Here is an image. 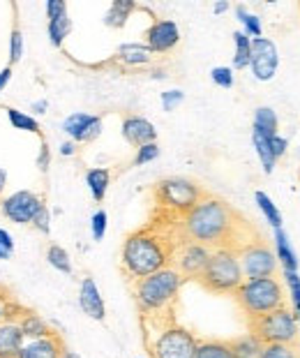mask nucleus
I'll return each instance as SVG.
<instances>
[{"label":"nucleus","mask_w":300,"mask_h":358,"mask_svg":"<svg viewBox=\"0 0 300 358\" xmlns=\"http://www.w3.org/2000/svg\"><path fill=\"white\" fill-rule=\"evenodd\" d=\"M259 231L241 210L215 194H208L180 217V238L201 243L210 250H243L259 238Z\"/></svg>","instance_id":"f257e3e1"},{"label":"nucleus","mask_w":300,"mask_h":358,"mask_svg":"<svg viewBox=\"0 0 300 358\" xmlns=\"http://www.w3.org/2000/svg\"><path fill=\"white\" fill-rule=\"evenodd\" d=\"M180 243V217L155 213L148 224L127 234L120 252L122 273L134 282L169 268L173 266V255Z\"/></svg>","instance_id":"f03ea898"},{"label":"nucleus","mask_w":300,"mask_h":358,"mask_svg":"<svg viewBox=\"0 0 300 358\" xmlns=\"http://www.w3.org/2000/svg\"><path fill=\"white\" fill-rule=\"evenodd\" d=\"M143 345L150 358H194L199 338L176 322V312L141 317Z\"/></svg>","instance_id":"7ed1b4c3"},{"label":"nucleus","mask_w":300,"mask_h":358,"mask_svg":"<svg viewBox=\"0 0 300 358\" xmlns=\"http://www.w3.org/2000/svg\"><path fill=\"white\" fill-rule=\"evenodd\" d=\"M185 278L173 266L152 273L148 278L132 282V296L136 303L138 315H164V312H176L180 289Z\"/></svg>","instance_id":"20e7f679"},{"label":"nucleus","mask_w":300,"mask_h":358,"mask_svg":"<svg viewBox=\"0 0 300 358\" xmlns=\"http://www.w3.org/2000/svg\"><path fill=\"white\" fill-rule=\"evenodd\" d=\"M236 306L248 319H257L261 315H268L273 310L287 308V292H284L280 278H257V280H243V285L234 294Z\"/></svg>","instance_id":"39448f33"},{"label":"nucleus","mask_w":300,"mask_h":358,"mask_svg":"<svg viewBox=\"0 0 300 358\" xmlns=\"http://www.w3.org/2000/svg\"><path fill=\"white\" fill-rule=\"evenodd\" d=\"M206 196V189L197 185L194 180L171 176L159 180L152 187V199H155V213H164L171 217H183L194 208Z\"/></svg>","instance_id":"423d86ee"},{"label":"nucleus","mask_w":300,"mask_h":358,"mask_svg":"<svg viewBox=\"0 0 300 358\" xmlns=\"http://www.w3.org/2000/svg\"><path fill=\"white\" fill-rule=\"evenodd\" d=\"M243 280H245V275H243L238 252L236 250H227V248L213 250L203 273L197 278V282L206 289V292L217 294V296H227V294L231 296L243 285Z\"/></svg>","instance_id":"0eeeda50"},{"label":"nucleus","mask_w":300,"mask_h":358,"mask_svg":"<svg viewBox=\"0 0 300 358\" xmlns=\"http://www.w3.org/2000/svg\"><path fill=\"white\" fill-rule=\"evenodd\" d=\"M298 322L300 319L294 315V310L287 306L257 319H248V333L259 338L264 345H296L300 335Z\"/></svg>","instance_id":"6e6552de"},{"label":"nucleus","mask_w":300,"mask_h":358,"mask_svg":"<svg viewBox=\"0 0 300 358\" xmlns=\"http://www.w3.org/2000/svg\"><path fill=\"white\" fill-rule=\"evenodd\" d=\"M238 259H241V268H243L245 280L271 278L277 271L275 250L264 236H259L257 241H252L243 250H238Z\"/></svg>","instance_id":"1a4fd4ad"},{"label":"nucleus","mask_w":300,"mask_h":358,"mask_svg":"<svg viewBox=\"0 0 300 358\" xmlns=\"http://www.w3.org/2000/svg\"><path fill=\"white\" fill-rule=\"evenodd\" d=\"M213 250L201 245V243H192V241H183L178 250L173 255V268L180 273L185 280H194L201 275L208 259H210Z\"/></svg>","instance_id":"9d476101"},{"label":"nucleus","mask_w":300,"mask_h":358,"mask_svg":"<svg viewBox=\"0 0 300 358\" xmlns=\"http://www.w3.org/2000/svg\"><path fill=\"white\" fill-rule=\"evenodd\" d=\"M42 206V196H37L30 189H19V192L7 196L0 208H3V215L14 224H33V220Z\"/></svg>","instance_id":"9b49d317"},{"label":"nucleus","mask_w":300,"mask_h":358,"mask_svg":"<svg viewBox=\"0 0 300 358\" xmlns=\"http://www.w3.org/2000/svg\"><path fill=\"white\" fill-rule=\"evenodd\" d=\"M280 65V56H277V47L268 37H257L252 40V60L250 70L259 81H271Z\"/></svg>","instance_id":"f8f14e48"},{"label":"nucleus","mask_w":300,"mask_h":358,"mask_svg":"<svg viewBox=\"0 0 300 358\" xmlns=\"http://www.w3.org/2000/svg\"><path fill=\"white\" fill-rule=\"evenodd\" d=\"M180 42V28L171 19H155L145 30V47L152 53H166Z\"/></svg>","instance_id":"ddd939ff"},{"label":"nucleus","mask_w":300,"mask_h":358,"mask_svg":"<svg viewBox=\"0 0 300 358\" xmlns=\"http://www.w3.org/2000/svg\"><path fill=\"white\" fill-rule=\"evenodd\" d=\"M63 132L74 143H90L102 134V118L92 113H72L63 120Z\"/></svg>","instance_id":"4468645a"},{"label":"nucleus","mask_w":300,"mask_h":358,"mask_svg":"<svg viewBox=\"0 0 300 358\" xmlns=\"http://www.w3.org/2000/svg\"><path fill=\"white\" fill-rule=\"evenodd\" d=\"M19 310L21 306H14L3 322H0V358H17L21 347L26 345L23 331L19 326Z\"/></svg>","instance_id":"2eb2a0df"},{"label":"nucleus","mask_w":300,"mask_h":358,"mask_svg":"<svg viewBox=\"0 0 300 358\" xmlns=\"http://www.w3.org/2000/svg\"><path fill=\"white\" fill-rule=\"evenodd\" d=\"M122 139L129 146L141 148L145 143L157 141V129L150 120H145L141 116H125V120H122Z\"/></svg>","instance_id":"dca6fc26"},{"label":"nucleus","mask_w":300,"mask_h":358,"mask_svg":"<svg viewBox=\"0 0 300 358\" xmlns=\"http://www.w3.org/2000/svg\"><path fill=\"white\" fill-rule=\"evenodd\" d=\"M65 352V342L58 333L40 340H26L17 358H60Z\"/></svg>","instance_id":"f3484780"},{"label":"nucleus","mask_w":300,"mask_h":358,"mask_svg":"<svg viewBox=\"0 0 300 358\" xmlns=\"http://www.w3.org/2000/svg\"><path fill=\"white\" fill-rule=\"evenodd\" d=\"M79 306L83 310V315H88L95 322H104L106 317V308H104V299L99 294V289L92 278H83L81 287H79Z\"/></svg>","instance_id":"a211bd4d"},{"label":"nucleus","mask_w":300,"mask_h":358,"mask_svg":"<svg viewBox=\"0 0 300 358\" xmlns=\"http://www.w3.org/2000/svg\"><path fill=\"white\" fill-rule=\"evenodd\" d=\"M273 250H275L277 262L284 266V271L298 273V255H296V250L291 248V241L284 229L273 231Z\"/></svg>","instance_id":"6ab92c4d"},{"label":"nucleus","mask_w":300,"mask_h":358,"mask_svg":"<svg viewBox=\"0 0 300 358\" xmlns=\"http://www.w3.org/2000/svg\"><path fill=\"white\" fill-rule=\"evenodd\" d=\"M19 326L23 331V338L26 340H40V338H49L53 335L51 326L44 322L40 315H35V312H28V310H19Z\"/></svg>","instance_id":"aec40b11"},{"label":"nucleus","mask_w":300,"mask_h":358,"mask_svg":"<svg viewBox=\"0 0 300 358\" xmlns=\"http://www.w3.org/2000/svg\"><path fill=\"white\" fill-rule=\"evenodd\" d=\"M229 347L234 358H261V352H264V342L254 338L252 333L238 335V338L229 340Z\"/></svg>","instance_id":"412c9836"},{"label":"nucleus","mask_w":300,"mask_h":358,"mask_svg":"<svg viewBox=\"0 0 300 358\" xmlns=\"http://www.w3.org/2000/svg\"><path fill=\"white\" fill-rule=\"evenodd\" d=\"M86 185L90 189L92 199L97 203L104 201L106 192H109V185H111V171L109 169H102V166H97V169H88L86 171Z\"/></svg>","instance_id":"4be33fe9"},{"label":"nucleus","mask_w":300,"mask_h":358,"mask_svg":"<svg viewBox=\"0 0 300 358\" xmlns=\"http://www.w3.org/2000/svg\"><path fill=\"white\" fill-rule=\"evenodd\" d=\"M134 10H136V3H132V0H113L109 12H106V17H104V24L109 28H125L129 14Z\"/></svg>","instance_id":"5701e85b"},{"label":"nucleus","mask_w":300,"mask_h":358,"mask_svg":"<svg viewBox=\"0 0 300 358\" xmlns=\"http://www.w3.org/2000/svg\"><path fill=\"white\" fill-rule=\"evenodd\" d=\"M257 132L266 134V136H273V134H280L277 129H280V118H277V113L271 109V106H259L257 111H254V127Z\"/></svg>","instance_id":"b1692460"},{"label":"nucleus","mask_w":300,"mask_h":358,"mask_svg":"<svg viewBox=\"0 0 300 358\" xmlns=\"http://www.w3.org/2000/svg\"><path fill=\"white\" fill-rule=\"evenodd\" d=\"M252 146H254V150H257V155H259V159H261L264 173H273L275 164H277V159H275L273 150H271V141H268V136H266V134H261V132H257V129H252Z\"/></svg>","instance_id":"393cba45"},{"label":"nucleus","mask_w":300,"mask_h":358,"mask_svg":"<svg viewBox=\"0 0 300 358\" xmlns=\"http://www.w3.org/2000/svg\"><path fill=\"white\" fill-rule=\"evenodd\" d=\"M194 358H234V356H231L229 340L206 338V340H199Z\"/></svg>","instance_id":"a878e982"},{"label":"nucleus","mask_w":300,"mask_h":358,"mask_svg":"<svg viewBox=\"0 0 300 358\" xmlns=\"http://www.w3.org/2000/svg\"><path fill=\"white\" fill-rule=\"evenodd\" d=\"M115 56L125 65H145V63H150L152 51L145 47V44H122Z\"/></svg>","instance_id":"bb28decb"},{"label":"nucleus","mask_w":300,"mask_h":358,"mask_svg":"<svg viewBox=\"0 0 300 358\" xmlns=\"http://www.w3.org/2000/svg\"><path fill=\"white\" fill-rule=\"evenodd\" d=\"M254 201H257L259 206V210L264 213V217H266V222L273 227V229H282V224H284V217H282V213L280 208L273 203V199L268 196L266 192H261V189H257L254 192Z\"/></svg>","instance_id":"cd10ccee"},{"label":"nucleus","mask_w":300,"mask_h":358,"mask_svg":"<svg viewBox=\"0 0 300 358\" xmlns=\"http://www.w3.org/2000/svg\"><path fill=\"white\" fill-rule=\"evenodd\" d=\"M234 44H236V53H234V67L236 70H248L250 60H252V40L243 30L234 33Z\"/></svg>","instance_id":"c85d7f7f"},{"label":"nucleus","mask_w":300,"mask_h":358,"mask_svg":"<svg viewBox=\"0 0 300 358\" xmlns=\"http://www.w3.org/2000/svg\"><path fill=\"white\" fill-rule=\"evenodd\" d=\"M236 17L243 24V33L250 37V40H257V37H264V26H261V19L257 14H252L245 5H236Z\"/></svg>","instance_id":"c756f323"},{"label":"nucleus","mask_w":300,"mask_h":358,"mask_svg":"<svg viewBox=\"0 0 300 358\" xmlns=\"http://www.w3.org/2000/svg\"><path fill=\"white\" fill-rule=\"evenodd\" d=\"M46 30H49V42L53 47H63L65 37H69V33H72V19H69V14H65V17H60V19H53L49 21Z\"/></svg>","instance_id":"7c9ffc66"},{"label":"nucleus","mask_w":300,"mask_h":358,"mask_svg":"<svg viewBox=\"0 0 300 358\" xmlns=\"http://www.w3.org/2000/svg\"><path fill=\"white\" fill-rule=\"evenodd\" d=\"M7 120H10V125L14 129H23V132H33V134H40L42 132L40 123H37L33 116H28L26 111L14 109V106H10V109H7Z\"/></svg>","instance_id":"2f4dec72"},{"label":"nucleus","mask_w":300,"mask_h":358,"mask_svg":"<svg viewBox=\"0 0 300 358\" xmlns=\"http://www.w3.org/2000/svg\"><path fill=\"white\" fill-rule=\"evenodd\" d=\"M46 262H49L51 268L65 273V275H72V259H69L65 248L49 245V250H46Z\"/></svg>","instance_id":"473e14b6"},{"label":"nucleus","mask_w":300,"mask_h":358,"mask_svg":"<svg viewBox=\"0 0 300 358\" xmlns=\"http://www.w3.org/2000/svg\"><path fill=\"white\" fill-rule=\"evenodd\" d=\"M261 358H300L298 345H264Z\"/></svg>","instance_id":"72a5a7b5"},{"label":"nucleus","mask_w":300,"mask_h":358,"mask_svg":"<svg viewBox=\"0 0 300 358\" xmlns=\"http://www.w3.org/2000/svg\"><path fill=\"white\" fill-rule=\"evenodd\" d=\"M284 278H287L289 294H291V310H294V315L300 319V275L298 273L284 271Z\"/></svg>","instance_id":"f704fd0d"},{"label":"nucleus","mask_w":300,"mask_h":358,"mask_svg":"<svg viewBox=\"0 0 300 358\" xmlns=\"http://www.w3.org/2000/svg\"><path fill=\"white\" fill-rule=\"evenodd\" d=\"M106 224H109V215L106 210H95L90 217V231H92V241H102L106 236Z\"/></svg>","instance_id":"c9c22d12"},{"label":"nucleus","mask_w":300,"mask_h":358,"mask_svg":"<svg viewBox=\"0 0 300 358\" xmlns=\"http://www.w3.org/2000/svg\"><path fill=\"white\" fill-rule=\"evenodd\" d=\"M23 56V33L19 24H14L12 35H10V65H17Z\"/></svg>","instance_id":"e433bc0d"},{"label":"nucleus","mask_w":300,"mask_h":358,"mask_svg":"<svg viewBox=\"0 0 300 358\" xmlns=\"http://www.w3.org/2000/svg\"><path fill=\"white\" fill-rule=\"evenodd\" d=\"M159 157V146L157 141L155 143H145V146L136 148V155L132 159L134 166H141V164H148V162H155V159Z\"/></svg>","instance_id":"4c0bfd02"},{"label":"nucleus","mask_w":300,"mask_h":358,"mask_svg":"<svg viewBox=\"0 0 300 358\" xmlns=\"http://www.w3.org/2000/svg\"><path fill=\"white\" fill-rule=\"evenodd\" d=\"M183 102H185V93L178 88H171V90H164V93H162V109L169 113L178 109Z\"/></svg>","instance_id":"58836bf2"},{"label":"nucleus","mask_w":300,"mask_h":358,"mask_svg":"<svg viewBox=\"0 0 300 358\" xmlns=\"http://www.w3.org/2000/svg\"><path fill=\"white\" fill-rule=\"evenodd\" d=\"M210 79L220 88H234V70L231 67H213Z\"/></svg>","instance_id":"ea45409f"},{"label":"nucleus","mask_w":300,"mask_h":358,"mask_svg":"<svg viewBox=\"0 0 300 358\" xmlns=\"http://www.w3.org/2000/svg\"><path fill=\"white\" fill-rule=\"evenodd\" d=\"M44 12H46V19H49V21L60 19V17H65V14H67V3H65V0H46Z\"/></svg>","instance_id":"a19ab883"},{"label":"nucleus","mask_w":300,"mask_h":358,"mask_svg":"<svg viewBox=\"0 0 300 358\" xmlns=\"http://www.w3.org/2000/svg\"><path fill=\"white\" fill-rule=\"evenodd\" d=\"M33 227L40 234H49L51 231V213H49V208H46V203L40 208V213L35 215V220H33Z\"/></svg>","instance_id":"79ce46f5"},{"label":"nucleus","mask_w":300,"mask_h":358,"mask_svg":"<svg viewBox=\"0 0 300 358\" xmlns=\"http://www.w3.org/2000/svg\"><path fill=\"white\" fill-rule=\"evenodd\" d=\"M268 141H271V150H273L275 159H280V157L287 155V150H289V141H287V136H282V134H273V136H268Z\"/></svg>","instance_id":"37998d69"},{"label":"nucleus","mask_w":300,"mask_h":358,"mask_svg":"<svg viewBox=\"0 0 300 358\" xmlns=\"http://www.w3.org/2000/svg\"><path fill=\"white\" fill-rule=\"evenodd\" d=\"M17 306V303H14V299H12V294L7 292V289L0 285V322H3V319L10 315V310Z\"/></svg>","instance_id":"c03bdc74"},{"label":"nucleus","mask_w":300,"mask_h":358,"mask_svg":"<svg viewBox=\"0 0 300 358\" xmlns=\"http://www.w3.org/2000/svg\"><path fill=\"white\" fill-rule=\"evenodd\" d=\"M49 166H51V150H49V146H46V141L42 139L40 155H37V169L46 173V171H49Z\"/></svg>","instance_id":"a18cd8bd"},{"label":"nucleus","mask_w":300,"mask_h":358,"mask_svg":"<svg viewBox=\"0 0 300 358\" xmlns=\"http://www.w3.org/2000/svg\"><path fill=\"white\" fill-rule=\"evenodd\" d=\"M0 248H5V250H10V252H14V238H12V234L7 231V229H0Z\"/></svg>","instance_id":"49530a36"},{"label":"nucleus","mask_w":300,"mask_h":358,"mask_svg":"<svg viewBox=\"0 0 300 358\" xmlns=\"http://www.w3.org/2000/svg\"><path fill=\"white\" fill-rule=\"evenodd\" d=\"M12 81V65H5L3 70H0V93L7 88V83Z\"/></svg>","instance_id":"de8ad7c7"},{"label":"nucleus","mask_w":300,"mask_h":358,"mask_svg":"<svg viewBox=\"0 0 300 358\" xmlns=\"http://www.w3.org/2000/svg\"><path fill=\"white\" fill-rule=\"evenodd\" d=\"M74 153H76V143H74V141L60 143V155H63V157H72Z\"/></svg>","instance_id":"09e8293b"},{"label":"nucleus","mask_w":300,"mask_h":358,"mask_svg":"<svg viewBox=\"0 0 300 358\" xmlns=\"http://www.w3.org/2000/svg\"><path fill=\"white\" fill-rule=\"evenodd\" d=\"M35 113H46V109H49V102L46 100H37V102H33V106H30Z\"/></svg>","instance_id":"8fccbe9b"},{"label":"nucleus","mask_w":300,"mask_h":358,"mask_svg":"<svg viewBox=\"0 0 300 358\" xmlns=\"http://www.w3.org/2000/svg\"><path fill=\"white\" fill-rule=\"evenodd\" d=\"M213 12H215V14H224V12H229V3H227V0H220V3H215V5H213Z\"/></svg>","instance_id":"3c124183"},{"label":"nucleus","mask_w":300,"mask_h":358,"mask_svg":"<svg viewBox=\"0 0 300 358\" xmlns=\"http://www.w3.org/2000/svg\"><path fill=\"white\" fill-rule=\"evenodd\" d=\"M5 185H7V171L3 169V166H0V194H3Z\"/></svg>","instance_id":"603ef678"},{"label":"nucleus","mask_w":300,"mask_h":358,"mask_svg":"<svg viewBox=\"0 0 300 358\" xmlns=\"http://www.w3.org/2000/svg\"><path fill=\"white\" fill-rule=\"evenodd\" d=\"M14 252H10V250H5V248H0V259H12Z\"/></svg>","instance_id":"864d4df0"},{"label":"nucleus","mask_w":300,"mask_h":358,"mask_svg":"<svg viewBox=\"0 0 300 358\" xmlns=\"http://www.w3.org/2000/svg\"><path fill=\"white\" fill-rule=\"evenodd\" d=\"M60 358H79V356H76L74 352H67V349H65V352H63V356H60Z\"/></svg>","instance_id":"5fc2aeb1"}]
</instances>
